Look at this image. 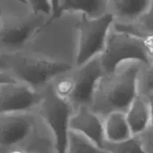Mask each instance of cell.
I'll list each match as a JSON object with an SVG mask.
<instances>
[{
    "label": "cell",
    "mask_w": 153,
    "mask_h": 153,
    "mask_svg": "<svg viewBox=\"0 0 153 153\" xmlns=\"http://www.w3.org/2000/svg\"><path fill=\"white\" fill-rule=\"evenodd\" d=\"M143 67L138 61H126L114 71L105 73L96 88L91 110L102 119L113 112L126 113L140 94L139 82Z\"/></svg>",
    "instance_id": "6da1fadb"
},
{
    "label": "cell",
    "mask_w": 153,
    "mask_h": 153,
    "mask_svg": "<svg viewBox=\"0 0 153 153\" xmlns=\"http://www.w3.org/2000/svg\"><path fill=\"white\" fill-rule=\"evenodd\" d=\"M51 18L35 13L19 0H1V46L12 51L28 40Z\"/></svg>",
    "instance_id": "7a4b0ae2"
},
{
    "label": "cell",
    "mask_w": 153,
    "mask_h": 153,
    "mask_svg": "<svg viewBox=\"0 0 153 153\" xmlns=\"http://www.w3.org/2000/svg\"><path fill=\"white\" fill-rule=\"evenodd\" d=\"M3 63L5 67H1V70H7L19 82L39 91L49 85L56 77L74 68L61 61L9 53L1 55Z\"/></svg>",
    "instance_id": "3957f363"
},
{
    "label": "cell",
    "mask_w": 153,
    "mask_h": 153,
    "mask_svg": "<svg viewBox=\"0 0 153 153\" xmlns=\"http://www.w3.org/2000/svg\"><path fill=\"white\" fill-rule=\"evenodd\" d=\"M105 73L114 71L120 64L130 61L148 65L149 56L143 37L131 33L114 22L106 41L105 48L100 55Z\"/></svg>",
    "instance_id": "277c9868"
},
{
    "label": "cell",
    "mask_w": 153,
    "mask_h": 153,
    "mask_svg": "<svg viewBox=\"0 0 153 153\" xmlns=\"http://www.w3.org/2000/svg\"><path fill=\"white\" fill-rule=\"evenodd\" d=\"M114 22L110 13L98 18L80 13L77 22L79 39L75 67H81L102 53Z\"/></svg>",
    "instance_id": "5b68a950"
},
{
    "label": "cell",
    "mask_w": 153,
    "mask_h": 153,
    "mask_svg": "<svg viewBox=\"0 0 153 153\" xmlns=\"http://www.w3.org/2000/svg\"><path fill=\"white\" fill-rule=\"evenodd\" d=\"M43 100L37 108L40 116L52 131L56 153H67L70 134V119L74 108L68 101L53 92L50 84L41 90Z\"/></svg>",
    "instance_id": "8992f818"
},
{
    "label": "cell",
    "mask_w": 153,
    "mask_h": 153,
    "mask_svg": "<svg viewBox=\"0 0 153 153\" xmlns=\"http://www.w3.org/2000/svg\"><path fill=\"white\" fill-rule=\"evenodd\" d=\"M42 91L23 82L0 84V114L28 113L43 100Z\"/></svg>",
    "instance_id": "52a82bcc"
},
{
    "label": "cell",
    "mask_w": 153,
    "mask_h": 153,
    "mask_svg": "<svg viewBox=\"0 0 153 153\" xmlns=\"http://www.w3.org/2000/svg\"><path fill=\"white\" fill-rule=\"evenodd\" d=\"M76 88L70 100L75 109L82 105H91L96 88L102 76L105 74L100 55L86 64L73 69Z\"/></svg>",
    "instance_id": "ba28073f"
},
{
    "label": "cell",
    "mask_w": 153,
    "mask_h": 153,
    "mask_svg": "<svg viewBox=\"0 0 153 153\" xmlns=\"http://www.w3.org/2000/svg\"><path fill=\"white\" fill-rule=\"evenodd\" d=\"M35 121L28 113L1 115V150L21 146L33 137Z\"/></svg>",
    "instance_id": "9c48e42d"
},
{
    "label": "cell",
    "mask_w": 153,
    "mask_h": 153,
    "mask_svg": "<svg viewBox=\"0 0 153 153\" xmlns=\"http://www.w3.org/2000/svg\"><path fill=\"white\" fill-rule=\"evenodd\" d=\"M70 130L82 134L104 149L105 139L103 119L93 111L90 106L82 105L75 109L70 119Z\"/></svg>",
    "instance_id": "30bf717a"
},
{
    "label": "cell",
    "mask_w": 153,
    "mask_h": 153,
    "mask_svg": "<svg viewBox=\"0 0 153 153\" xmlns=\"http://www.w3.org/2000/svg\"><path fill=\"white\" fill-rule=\"evenodd\" d=\"M153 0H108V13L114 22L133 24L147 10Z\"/></svg>",
    "instance_id": "8fae6325"
},
{
    "label": "cell",
    "mask_w": 153,
    "mask_h": 153,
    "mask_svg": "<svg viewBox=\"0 0 153 153\" xmlns=\"http://www.w3.org/2000/svg\"><path fill=\"white\" fill-rule=\"evenodd\" d=\"M125 114L133 136L143 135L151 128L149 100L144 94H139Z\"/></svg>",
    "instance_id": "7c38bea8"
},
{
    "label": "cell",
    "mask_w": 153,
    "mask_h": 153,
    "mask_svg": "<svg viewBox=\"0 0 153 153\" xmlns=\"http://www.w3.org/2000/svg\"><path fill=\"white\" fill-rule=\"evenodd\" d=\"M108 0H59L56 17L61 13H79L98 18L108 13Z\"/></svg>",
    "instance_id": "4fadbf2b"
},
{
    "label": "cell",
    "mask_w": 153,
    "mask_h": 153,
    "mask_svg": "<svg viewBox=\"0 0 153 153\" xmlns=\"http://www.w3.org/2000/svg\"><path fill=\"white\" fill-rule=\"evenodd\" d=\"M105 142L118 143L132 137L124 112H113L103 118Z\"/></svg>",
    "instance_id": "5bb4252c"
},
{
    "label": "cell",
    "mask_w": 153,
    "mask_h": 153,
    "mask_svg": "<svg viewBox=\"0 0 153 153\" xmlns=\"http://www.w3.org/2000/svg\"><path fill=\"white\" fill-rule=\"evenodd\" d=\"M104 149L108 153H149L143 136H132L118 143L105 142Z\"/></svg>",
    "instance_id": "9a60e30c"
},
{
    "label": "cell",
    "mask_w": 153,
    "mask_h": 153,
    "mask_svg": "<svg viewBox=\"0 0 153 153\" xmlns=\"http://www.w3.org/2000/svg\"><path fill=\"white\" fill-rule=\"evenodd\" d=\"M50 85L57 97L70 102V98L76 88V80L73 70L55 78L51 82Z\"/></svg>",
    "instance_id": "2e32d148"
},
{
    "label": "cell",
    "mask_w": 153,
    "mask_h": 153,
    "mask_svg": "<svg viewBox=\"0 0 153 153\" xmlns=\"http://www.w3.org/2000/svg\"><path fill=\"white\" fill-rule=\"evenodd\" d=\"M67 153H108L79 133L70 131Z\"/></svg>",
    "instance_id": "e0dca14e"
},
{
    "label": "cell",
    "mask_w": 153,
    "mask_h": 153,
    "mask_svg": "<svg viewBox=\"0 0 153 153\" xmlns=\"http://www.w3.org/2000/svg\"><path fill=\"white\" fill-rule=\"evenodd\" d=\"M117 24L121 28L141 37L153 34V1L147 10L134 23Z\"/></svg>",
    "instance_id": "ac0fdd59"
},
{
    "label": "cell",
    "mask_w": 153,
    "mask_h": 153,
    "mask_svg": "<svg viewBox=\"0 0 153 153\" xmlns=\"http://www.w3.org/2000/svg\"><path fill=\"white\" fill-rule=\"evenodd\" d=\"M26 153H56L53 140H49L45 137L40 138L31 137L23 145Z\"/></svg>",
    "instance_id": "d6986e66"
},
{
    "label": "cell",
    "mask_w": 153,
    "mask_h": 153,
    "mask_svg": "<svg viewBox=\"0 0 153 153\" xmlns=\"http://www.w3.org/2000/svg\"><path fill=\"white\" fill-rule=\"evenodd\" d=\"M140 94L149 95L153 94V58L142 70L139 82Z\"/></svg>",
    "instance_id": "ffe728a7"
},
{
    "label": "cell",
    "mask_w": 153,
    "mask_h": 153,
    "mask_svg": "<svg viewBox=\"0 0 153 153\" xmlns=\"http://www.w3.org/2000/svg\"><path fill=\"white\" fill-rule=\"evenodd\" d=\"M35 13H43L52 18V7L50 0H25Z\"/></svg>",
    "instance_id": "44dd1931"
},
{
    "label": "cell",
    "mask_w": 153,
    "mask_h": 153,
    "mask_svg": "<svg viewBox=\"0 0 153 153\" xmlns=\"http://www.w3.org/2000/svg\"><path fill=\"white\" fill-rule=\"evenodd\" d=\"M143 38L145 47H146L149 56L153 58V34L147 35L146 37H143Z\"/></svg>",
    "instance_id": "7402d4cb"
},
{
    "label": "cell",
    "mask_w": 153,
    "mask_h": 153,
    "mask_svg": "<svg viewBox=\"0 0 153 153\" xmlns=\"http://www.w3.org/2000/svg\"><path fill=\"white\" fill-rule=\"evenodd\" d=\"M147 149H153V128H150L146 134H143Z\"/></svg>",
    "instance_id": "603a6c76"
},
{
    "label": "cell",
    "mask_w": 153,
    "mask_h": 153,
    "mask_svg": "<svg viewBox=\"0 0 153 153\" xmlns=\"http://www.w3.org/2000/svg\"><path fill=\"white\" fill-rule=\"evenodd\" d=\"M50 1H51V4H52V19H53L54 18L56 17L57 14H58L59 0H50ZM52 19H51V20H52Z\"/></svg>",
    "instance_id": "cb8c5ba5"
},
{
    "label": "cell",
    "mask_w": 153,
    "mask_h": 153,
    "mask_svg": "<svg viewBox=\"0 0 153 153\" xmlns=\"http://www.w3.org/2000/svg\"><path fill=\"white\" fill-rule=\"evenodd\" d=\"M149 100V108H150L151 114V128H153V94H150L149 95H146Z\"/></svg>",
    "instance_id": "d4e9b609"
},
{
    "label": "cell",
    "mask_w": 153,
    "mask_h": 153,
    "mask_svg": "<svg viewBox=\"0 0 153 153\" xmlns=\"http://www.w3.org/2000/svg\"><path fill=\"white\" fill-rule=\"evenodd\" d=\"M149 153H153V149H148Z\"/></svg>",
    "instance_id": "484cf974"
},
{
    "label": "cell",
    "mask_w": 153,
    "mask_h": 153,
    "mask_svg": "<svg viewBox=\"0 0 153 153\" xmlns=\"http://www.w3.org/2000/svg\"><path fill=\"white\" fill-rule=\"evenodd\" d=\"M19 1H22V3H25V4H27V3H26V1H25V0H19Z\"/></svg>",
    "instance_id": "4316f807"
}]
</instances>
